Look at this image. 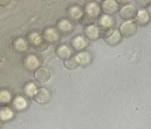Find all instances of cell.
I'll return each instance as SVG.
<instances>
[{"instance_id":"cell-6","label":"cell","mask_w":151,"mask_h":129,"mask_svg":"<svg viewBox=\"0 0 151 129\" xmlns=\"http://www.w3.org/2000/svg\"><path fill=\"white\" fill-rule=\"evenodd\" d=\"M34 96L36 101L41 104L48 102L50 98V95L48 91L44 88H40L37 90Z\"/></svg>"},{"instance_id":"cell-8","label":"cell","mask_w":151,"mask_h":129,"mask_svg":"<svg viewBox=\"0 0 151 129\" xmlns=\"http://www.w3.org/2000/svg\"><path fill=\"white\" fill-rule=\"evenodd\" d=\"M77 64L87 65L91 60L90 54L86 52H81L78 53L74 58Z\"/></svg>"},{"instance_id":"cell-2","label":"cell","mask_w":151,"mask_h":129,"mask_svg":"<svg viewBox=\"0 0 151 129\" xmlns=\"http://www.w3.org/2000/svg\"><path fill=\"white\" fill-rule=\"evenodd\" d=\"M137 11L136 8L131 4L125 5L122 6L120 10V16L122 19H126L127 21L130 20L136 15Z\"/></svg>"},{"instance_id":"cell-23","label":"cell","mask_w":151,"mask_h":129,"mask_svg":"<svg viewBox=\"0 0 151 129\" xmlns=\"http://www.w3.org/2000/svg\"><path fill=\"white\" fill-rule=\"evenodd\" d=\"M11 100V94L6 90H2L0 92V100L2 102H7Z\"/></svg>"},{"instance_id":"cell-10","label":"cell","mask_w":151,"mask_h":129,"mask_svg":"<svg viewBox=\"0 0 151 129\" xmlns=\"http://www.w3.org/2000/svg\"><path fill=\"white\" fill-rule=\"evenodd\" d=\"M44 37L48 42H54L58 38V34L55 29L50 28L45 31Z\"/></svg>"},{"instance_id":"cell-19","label":"cell","mask_w":151,"mask_h":129,"mask_svg":"<svg viewBox=\"0 0 151 129\" xmlns=\"http://www.w3.org/2000/svg\"><path fill=\"white\" fill-rule=\"evenodd\" d=\"M15 47L18 51H23L27 48V44L24 39L22 38H19L15 42Z\"/></svg>"},{"instance_id":"cell-17","label":"cell","mask_w":151,"mask_h":129,"mask_svg":"<svg viewBox=\"0 0 151 129\" xmlns=\"http://www.w3.org/2000/svg\"><path fill=\"white\" fill-rule=\"evenodd\" d=\"M69 12L70 16L74 19L80 18L83 14L81 10L77 6H72L70 9Z\"/></svg>"},{"instance_id":"cell-21","label":"cell","mask_w":151,"mask_h":129,"mask_svg":"<svg viewBox=\"0 0 151 129\" xmlns=\"http://www.w3.org/2000/svg\"><path fill=\"white\" fill-rule=\"evenodd\" d=\"M29 38L31 41L35 45H38L41 44L42 42V39L41 36L37 32H32L29 35Z\"/></svg>"},{"instance_id":"cell-24","label":"cell","mask_w":151,"mask_h":129,"mask_svg":"<svg viewBox=\"0 0 151 129\" xmlns=\"http://www.w3.org/2000/svg\"><path fill=\"white\" fill-rule=\"evenodd\" d=\"M64 64L66 67H67L69 69H73L74 68L77 64L74 58H71V59H67L65 61Z\"/></svg>"},{"instance_id":"cell-7","label":"cell","mask_w":151,"mask_h":129,"mask_svg":"<svg viewBox=\"0 0 151 129\" xmlns=\"http://www.w3.org/2000/svg\"><path fill=\"white\" fill-rule=\"evenodd\" d=\"M102 7L103 10L106 13L113 14L117 11L119 6L116 1L112 0H107L103 2Z\"/></svg>"},{"instance_id":"cell-3","label":"cell","mask_w":151,"mask_h":129,"mask_svg":"<svg viewBox=\"0 0 151 129\" xmlns=\"http://www.w3.org/2000/svg\"><path fill=\"white\" fill-rule=\"evenodd\" d=\"M136 18V23L140 26H146L148 25L151 20V17L147 11L145 9H141L137 11Z\"/></svg>"},{"instance_id":"cell-14","label":"cell","mask_w":151,"mask_h":129,"mask_svg":"<svg viewBox=\"0 0 151 129\" xmlns=\"http://www.w3.org/2000/svg\"><path fill=\"white\" fill-rule=\"evenodd\" d=\"M14 106L18 110H22L26 107L27 102L24 98L21 96H18L14 101Z\"/></svg>"},{"instance_id":"cell-16","label":"cell","mask_w":151,"mask_h":129,"mask_svg":"<svg viewBox=\"0 0 151 129\" xmlns=\"http://www.w3.org/2000/svg\"><path fill=\"white\" fill-rule=\"evenodd\" d=\"M24 91L26 95L31 97L32 95H35L37 91V90L35 85L34 83L30 82L25 85L24 88Z\"/></svg>"},{"instance_id":"cell-20","label":"cell","mask_w":151,"mask_h":129,"mask_svg":"<svg viewBox=\"0 0 151 129\" xmlns=\"http://www.w3.org/2000/svg\"><path fill=\"white\" fill-rule=\"evenodd\" d=\"M58 27L61 31L64 32L68 31L71 29V25L70 22L65 19L61 20L58 24Z\"/></svg>"},{"instance_id":"cell-9","label":"cell","mask_w":151,"mask_h":129,"mask_svg":"<svg viewBox=\"0 0 151 129\" xmlns=\"http://www.w3.org/2000/svg\"><path fill=\"white\" fill-rule=\"evenodd\" d=\"M86 10L87 14L90 16H96L100 12V7L98 4L93 2H90L86 5Z\"/></svg>"},{"instance_id":"cell-18","label":"cell","mask_w":151,"mask_h":129,"mask_svg":"<svg viewBox=\"0 0 151 129\" xmlns=\"http://www.w3.org/2000/svg\"><path fill=\"white\" fill-rule=\"evenodd\" d=\"M12 111L8 108H4L1 111L0 116L2 120H7L12 117Z\"/></svg>"},{"instance_id":"cell-5","label":"cell","mask_w":151,"mask_h":129,"mask_svg":"<svg viewBox=\"0 0 151 129\" xmlns=\"http://www.w3.org/2000/svg\"><path fill=\"white\" fill-rule=\"evenodd\" d=\"M34 77L37 81L40 82H45L50 78V72L45 67H40L35 71Z\"/></svg>"},{"instance_id":"cell-13","label":"cell","mask_w":151,"mask_h":129,"mask_svg":"<svg viewBox=\"0 0 151 129\" xmlns=\"http://www.w3.org/2000/svg\"><path fill=\"white\" fill-rule=\"evenodd\" d=\"M86 35L90 39H95L99 35V29L94 25H89L86 29Z\"/></svg>"},{"instance_id":"cell-22","label":"cell","mask_w":151,"mask_h":129,"mask_svg":"<svg viewBox=\"0 0 151 129\" xmlns=\"http://www.w3.org/2000/svg\"><path fill=\"white\" fill-rule=\"evenodd\" d=\"M112 19L111 18L107 15H103L100 19V23L101 24V25L104 27H110V26H111L112 25Z\"/></svg>"},{"instance_id":"cell-25","label":"cell","mask_w":151,"mask_h":129,"mask_svg":"<svg viewBox=\"0 0 151 129\" xmlns=\"http://www.w3.org/2000/svg\"><path fill=\"white\" fill-rule=\"evenodd\" d=\"M147 11H148V12H149V15H150V16L151 17V3L149 5V6L147 7Z\"/></svg>"},{"instance_id":"cell-11","label":"cell","mask_w":151,"mask_h":129,"mask_svg":"<svg viewBox=\"0 0 151 129\" xmlns=\"http://www.w3.org/2000/svg\"><path fill=\"white\" fill-rule=\"evenodd\" d=\"M25 65L29 70H35L39 65V61L35 56L32 55H29L26 58Z\"/></svg>"},{"instance_id":"cell-4","label":"cell","mask_w":151,"mask_h":129,"mask_svg":"<svg viewBox=\"0 0 151 129\" xmlns=\"http://www.w3.org/2000/svg\"><path fill=\"white\" fill-rule=\"evenodd\" d=\"M121 38V34L119 31L117 29H111L107 32L105 40L108 44L114 45L120 41Z\"/></svg>"},{"instance_id":"cell-12","label":"cell","mask_w":151,"mask_h":129,"mask_svg":"<svg viewBox=\"0 0 151 129\" xmlns=\"http://www.w3.org/2000/svg\"><path fill=\"white\" fill-rule=\"evenodd\" d=\"M57 55L60 58H67L70 55V50L67 45H60L57 49Z\"/></svg>"},{"instance_id":"cell-15","label":"cell","mask_w":151,"mask_h":129,"mask_svg":"<svg viewBox=\"0 0 151 129\" xmlns=\"http://www.w3.org/2000/svg\"><path fill=\"white\" fill-rule=\"evenodd\" d=\"M86 44H87V42L86 39L82 37H80V36L74 38L73 41L74 47L78 49L83 48L84 47H86Z\"/></svg>"},{"instance_id":"cell-1","label":"cell","mask_w":151,"mask_h":129,"mask_svg":"<svg viewBox=\"0 0 151 129\" xmlns=\"http://www.w3.org/2000/svg\"><path fill=\"white\" fill-rule=\"evenodd\" d=\"M121 34L125 38H130L134 35L137 31V24L136 22L128 20L122 24L120 27Z\"/></svg>"}]
</instances>
